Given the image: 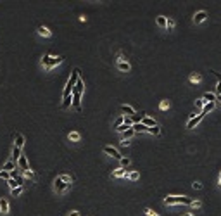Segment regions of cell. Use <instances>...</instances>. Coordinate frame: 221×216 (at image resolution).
<instances>
[{
  "mask_svg": "<svg viewBox=\"0 0 221 216\" xmlns=\"http://www.w3.org/2000/svg\"><path fill=\"white\" fill-rule=\"evenodd\" d=\"M192 199L187 197V195H167L164 197V204L166 206H180V204H185V206H190Z\"/></svg>",
  "mask_w": 221,
  "mask_h": 216,
  "instance_id": "obj_1",
  "label": "cell"
},
{
  "mask_svg": "<svg viewBox=\"0 0 221 216\" xmlns=\"http://www.w3.org/2000/svg\"><path fill=\"white\" fill-rule=\"evenodd\" d=\"M80 80V69L78 68H74L73 69V73H71V78L67 80V83H66V88H64V93H62V97H67V95H71L73 93V88H74L76 81Z\"/></svg>",
  "mask_w": 221,
  "mask_h": 216,
  "instance_id": "obj_2",
  "label": "cell"
},
{
  "mask_svg": "<svg viewBox=\"0 0 221 216\" xmlns=\"http://www.w3.org/2000/svg\"><path fill=\"white\" fill-rule=\"evenodd\" d=\"M71 185H67V183H64V182H62V180L59 178V176H57V178L54 180V190L55 192H57V194H64L66 190L69 189Z\"/></svg>",
  "mask_w": 221,
  "mask_h": 216,
  "instance_id": "obj_3",
  "label": "cell"
},
{
  "mask_svg": "<svg viewBox=\"0 0 221 216\" xmlns=\"http://www.w3.org/2000/svg\"><path fill=\"white\" fill-rule=\"evenodd\" d=\"M104 152H105V154H107V156H111V157H114V159H121V152L118 151V149H116V147H112V145H105L104 147Z\"/></svg>",
  "mask_w": 221,
  "mask_h": 216,
  "instance_id": "obj_4",
  "label": "cell"
},
{
  "mask_svg": "<svg viewBox=\"0 0 221 216\" xmlns=\"http://www.w3.org/2000/svg\"><path fill=\"white\" fill-rule=\"evenodd\" d=\"M202 119H204V116H202V114H200V113L197 114V116H195V114H194V116H192V118H190L188 121H187V128H188V130L195 128V126H197V124H199L200 121H202Z\"/></svg>",
  "mask_w": 221,
  "mask_h": 216,
  "instance_id": "obj_5",
  "label": "cell"
},
{
  "mask_svg": "<svg viewBox=\"0 0 221 216\" xmlns=\"http://www.w3.org/2000/svg\"><path fill=\"white\" fill-rule=\"evenodd\" d=\"M121 111H123V116H128V118H133V116H135L136 114V111L133 107H131V106H129V104H123V106H121Z\"/></svg>",
  "mask_w": 221,
  "mask_h": 216,
  "instance_id": "obj_6",
  "label": "cell"
},
{
  "mask_svg": "<svg viewBox=\"0 0 221 216\" xmlns=\"http://www.w3.org/2000/svg\"><path fill=\"white\" fill-rule=\"evenodd\" d=\"M14 142H16V144H14V147H17V149H21V151H22L26 138H24V135H22V133H16V135H14Z\"/></svg>",
  "mask_w": 221,
  "mask_h": 216,
  "instance_id": "obj_7",
  "label": "cell"
},
{
  "mask_svg": "<svg viewBox=\"0 0 221 216\" xmlns=\"http://www.w3.org/2000/svg\"><path fill=\"white\" fill-rule=\"evenodd\" d=\"M62 61H64V57H62V55H59V57H52V59H50V62H49V66H47V68H45V69H47V71L54 69L55 66L62 64Z\"/></svg>",
  "mask_w": 221,
  "mask_h": 216,
  "instance_id": "obj_8",
  "label": "cell"
},
{
  "mask_svg": "<svg viewBox=\"0 0 221 216\" xmlns=\"http://www.w3.org/2000/svg\"><path fill=\"white\" fill-rule=\"evenodd\" d=\"M205 19H207V12H205V11L195 12V16H194V23H195V24H200V23H204Z\"/></svg>",
  "mask_w": 221,
  "mask_h": 216,
  "instance_id": "obj_9",
  "label": "cell"
},
{
  "mask_svg": "<svg viewBox=\"0 0 221 216\" xmlns=\"http://www.w3.org/2000/svg\"><path fill=\"white\" fill-rule=\"evenodd\" d=\"M81 95H83V93L73 92V106H74L78 111H81Z\"/></svg>",
  "mask_w": 221,
  "mask_h": 216,
  "instance_id": "obj_10",
  "label": "cell"
},
{
  "mask_svg": "<svg viewBox=\"0 0 221 216\" xmlns=\"http://www.w3.org/2000/svg\"><path fill=\"white\" fill-rule=\"evenodd\" d=\"M140 123H142V124H145L147 128H152V126H156V124H157V121H156L154 118H150V116H147V114H145V116L142 118Z\"/></svg>",
  "mask_w": 221,
  "mask_h": 216,
  "instance_id": "obj_11",
  "label": "cell"
},
{
  "mask_svg": "<svg viewBox=\"0 0 221 216\" xmlns=\"http://www.w3.org/2000/svg\"><path fill=\"white\" fill-rule=\"evenodd\" d=\"M16 164H17L19 168H21L22 171H26V169H29V164H28V157L24 156V154H22V156L19 157V161H17Z\"/></svg>",
  "mask_w": 221,
  "mask_h": 216,
  "instance_id": "obj_12",
  "label": "cell"
},
{
  "mask_svg": "<svg viewBox=\"0 0 221 216\" xmlns=\"http://www.w3.org/2000/svg\"><path fill=\"white\" fill-rule=\"evenodd\" d=\"M118 69L123 71V73H128V71L131 69V66H129L128 61H119V62H118Z\"/></svg>",
  "mask_w": 221,
  "mask_h": 216,
  "instance_id": "obj_13",
  "label": "cell"
},
{
  "mask_svg": "<svg viewBox=\"0 0 221 216\" xmlns=\"http://www.w3.org/2000/svg\"><path fill=\"white\" fill-rule=\"evenodd\" d=\"M0 213H2V214H7V213H9V200L4 199V197L0 199Z\"/></svg>",
  "mask_w": 221,
  "mask_h": 216,
  "instance_id": "obj_14",
  "label": "cell"
},
{
  "mask_svg": "<svg viewBox=\"0 0 221 216\" xmlns=\"http://www.w3.org/2000/svg\"><path fill=\"white\" fill-rule=\"evenodd\" d=\"M214 107H216V102H207V104H204V107H202L200 114H202V116H205V114L211 113V111H212Z\"/></svg>",
  "mask_w": 221,
  "mask_h": 216,
  "instance_id": "obj_15",
  "label": "cell"
},
{
  "mask_svg": "<svg viewBox=\"0 0 221 216\" xmlns=\"http://www.w3.org/2000/svg\"><path fill=\"white\" fill-rule=\"evenodd\" d=\"M38 35H40V37H43V38H50V35H52V33H50V30L49 28H45V26H38Z\"/></svg>",
  "mask_w": 221,
  "mask_h": 216,
  "instance_id": "obj_16",
  "label": "cell"
},
{
  "mask_svg": "<svg viewBox=\"0 0 221 216\" xmlns=\"http://www.w3.org/2000/svg\"><path fill=\"white\" fill-rule=\"evenodd\" d=\"M21 156H22V151H21V149H17V147H12V159H11V161L17 162ZM16 166H17V164H16Z\"/></svg>",
  "mask_w": 221,
  "mask_h": 216,
  "instance_id": "obj_17",
  "label": "cell"
},
{
  "mask_svg": "<svg viewBox=\"0 0 221 216\" xmlns=\"http://www.w3.org/2000/svg\"><path fill=\"white\" fill-rule=\"evenodd\" d=\"M174 26H176V21L173 19V17H166V30L169 33L174 31Z\"/></svg>",
  "mask_w": 221,
  "mask_h": 216,
  "instance_id": "obj_18",
  "label": "cell"
},
{
  "mask_svg": "<svg viewBox=\"0 0 221 216\" xmlns=\"http://www.w3.org/2000/svg\"><path fill=\"white\" fill-rule=\"evenodd\" d=\"M71 104H73V93L67 97H62V109H69Z\"/></svg>",
  "mask_w": 221,
  "mask_h": 216,
  "instance_id": "obj_19",
  "label": "cell"
},
{
  "mask_svg": "<svg viewBox=\"0 0 221 216\" xmlns=\"http://www.w3.org/2000/svg\"><path fill=\"white\" fill-rule=\"evenodd\" d=\"M73 92H80V93L85 92V83H83V80H81V78L76 81V85H74V88H73Z\"/></svg>",
  "mask_w": 221,
  "mask_h": 216,
  "instance_id": "obj_20",
  "label": "cell"
},
{
  "mask_svg": "<svg viewBox=\"0 0 221 216\" xmlns=\"http://www.w3.org/2000/svg\"><path fill=\"white\" fill-rule=\"evenodd\" d=\"M202 100H204V104H207V102H216V93H211V92L204 93Z\"/></svg>",
  "mask_w": 221,
  "mask_h": 216,
  "instance_id": "obj_21",
  "label": "cell"
},
{
  "mask_svg": "<svg viewBox=\"0 0 221 216\" xmlns=\"http://www.w3.org/2000/svg\"><path fill=\"white\" fill-rule=\"evenodd\" d=\"M124 175H126V169L118 168V169H114L112 171V178H124Z\"/></svg>",
  "mask_w": 221,
  "mask_h": 216,
  "instance_id": "obj_22",
  "label": "cell"
},
{
  "mask_svg": "<svg viewBox=\"0 0 221 216\" xmlns=\"http://www.w3.org/2000/svg\"><path fill=\"white\" fill-rule=\"evenodd\" d=\"M133 135H135V131H133L131 128H128L124 133H121V140H131V137Z\"/></svg>",
  "mask_w": 221,
  "mask_h": 216,
  "instance_id": "obj_23",
  "label": "cell"
},
{
  "mask_svg": "<svg viewBox=\"0 0 221 216\" xmlns=\"http://www.w3.org/2000/svg\"><path fill=\"white\" fill-rule=\"evenodd\" d=\"M124 178H128V180H131V182H135V180L140 178V173H138V171H129V173H126V175H124Z\"/></svg>",
  "mask_w": 221,
  "mask_h": 216,
  "instance_id": "obj_24",
  "label": "cell"
},
{
  "mask_svg": "<svg viewBox=\"0 0 221 216\" xmlns=\"http://www.w3.org/2000/svg\"><path fill=\"white\" fill-rule=\"evenodd\" d=\"M147 133H150V135H154V137H159V135H161V126H159V124L152 126V128L147 130Z\"/></svg>",
  "mask_w": 221,
  "mask_h": 216,
  "instance_id": "obj_25",
  "label": "cell"
},
{
  "mask_svg": "<svg viewBox=\"0 0 221 216\" xmlns=\"http://www.w3.org/2000/svg\"><path fill=\"white\" fill-rule=\"evenodd\" d=\"M16 162L14 161H7L5 164H4V166H2V169H4V171H12V169H16Z\"/></svg>",
  "mask_w": 221,
  "mask_h": 216,
  "instance_id": "obj_26",
  "label": "cell"
},
{
  "mask_svg": "<svg viewBox=\"0 0 221 216\" xmlns=\"http://www.w3.org/2000/svg\"><path fill=\"white\" fill-rule=\"evenodd\" d=\"M67 138H69V140H73V142H80L81 135L78 133V131H71L69 135H67Z\"/></svg>",
  "mask_w": 221,
  "mask_h": 216,
  "instance_id": "obj_27",
  "label": "cell"
},
{
  "mask_svg": "<svg viewBox=\"0 0 221 216\" xmlns=\"http://www.w3.org/2000/svg\"><path fill=\"white\" fill-rule=\"evenodd\" d=\"M22 192H24V187H16V189H12V190H11L12 197H19Z\"/></svg>",
  "mask_w": 221,
  "mask_h": 216,
  "instance_id": "obj_28",
  "label": "cell"
},
{
  "mask_svg": "<svg viewBox=\"0 0 221 216\" xmlns=\"http://www.w3.org/2000/svg\"><path fill=\"white\" fill-rule=\"evenodd\" d=\"M156 23H157V26L159 28H166V17L164 16H157Z\"/></svg>",
  "mask_w": 221,
  "mask_h": 216,
  "instance_id": "obj_29",
  "label": "cell"
},
{
  "mask_svg": "<svg viewBox=\"0 0 221 216\" xmlns=\"http://www.w3.org/2000/svg\"><path fill=\"white\" fill-rule=\"evenodd\" d=\"M119 162H121V168H128L129 166V162H131V159H129V157H121V159H119Z\"/></svg>",
  "mask_w": 221,
  "mask_h": 216,
  "instance_id": "obj_30",
  "label": "cell"
},
{
  "mask_svg": "<svg viewBox=\"0 0 221 216\" xmlns=\"http://www.w3.org/2000/svg\"><path fill=\"white\" fill-rule=\"evenodd\" d=\"M200 80H202V76H200L199 73H195V75H190V81H192V83H199Z\"/></svg>",
  "mask_w": 221,
  "mask_h": 216,
  "instance_id": "obj_31",
  "label": "cell"
},
{
  "mask_svg": "<svg viewBox=\"0 0 221 216\" xmlns=\"http://www.w3.org/2000/svg\"><path fill=\"white\" fill-rule=\"evenodd\" d=\"M123 123H124V118H123V116H118V118H116V121H114V130L119 128Z\"/></svg>",
  "mask_w": 221,
  "mask_h": 216,
  "instance_id": "obj_32",
  "label": "cell"
},
{
  "mask_svg": "<svg viewBox=\"0 0 221 216\" xmlns=\"http://www.w3.org/2000/svg\"><path fill=\"white\" fill-rule=\"evenodd\" d=\"M190 207H192V209H200V207H202V202H200V200H192V202H190Z\"/></svg>",
  "mask_w": 221,
  "mask_h": 216,
  "instance_id": "obj_33",
  "label": "cell"
},
{
  "mask_svg": "<svg viewBox=\"0 0 221 216\" xmlns=\"http://www.w3.org/2000/svg\"><path fill=\"white\" fill-rule=\"evenodd\" d=\"M50 59H52V55H49V54H45L42 57V64L45 66V68H47V66H49V62H50Z\"/></svg>",
  "mask_w": 221,
  "mask_h": 216,
  "instance_id": "obj_34",
  "label": "cell"
},
{
  "mask_svg": "<svg viewBox=\"0 0 221 216\" xmlns=\"http://www.w3.org/2000/svg\"><path fill=\"white\" fill-rule=\"evenodd\" d=\"M143 116H145V113L135 114V116H133V118H131V121H133V123H140V121H142V118H143Z\"/></svg>",
  "mask_w": 221,
  "mask_h": 216,
  "instance_id": "obj_35",
  "label": "cell"
},
{
  "mask_svg": "<svg viewBox=\"0 0 221 216\" xmlns=\"http://www.w3.org/2000/svg\"><path fill=\"white\" fill-rule=\"evenodd\" d=\"M22 175L26 176V178H29V180H35L36 176H35V173L31 171V169H26V171H22Z\"/></svg>",
  "mask_w": 221,
  "mask_h": 216,
  "instance_id": "obj_36",
  "label": "cell"
},
{
  "mask_svg": "<svg viewBox=\"0 0 221 216\" xmlns=\"http://www.w3.org/2000/svg\"><path fill=\"white\" fill-rule=\"evenodd\" d=\"M159 107L162 109V111H166V109L171 107V104H169V100H161V104H159Z\"/></svg>",
  "mask_w": 221,
  "mask_h": 216,
  "instance_id": "obj_37",
  "label": "cell"
},
{
  "mask_svg": "<svg viewBox=\"0 0 221 216\" xmlns=\"http://www.w3.org/2000/svg\"><path fill=\"white\" fill-rule=\"evenodd\" d=\"M59 178L62 180V182H64V183H67V185H71V182H73V178H71L69 175H60Z\"/></svg>",
  "mask_w": 221,
  "mask_h": 216,
  "instance_id": "obj_38",
  "label": "cell"
},
{
  "mask_svg": "<svg viewBox=\"0 0 221 216\" xmlns=\"http://www.w3.org/2000/svg\"><path fill=\"white\" fill-rule=\"evenodd\" d=\"M7 183H9V187H11V190L16 189V187H19V185L16 183V180H14V178H9V180H7Z\"/></svg>",
  "mask_w": 221,
  "mask_h": 216,
  "instance_id": "obj_39",
  "label": "cell"
},
{
  "mask_svg": "<svg viewBox=\"0 0 221 216\" xmlns=\"http://www.w3.org/2000/svg\"><path fill=\"white\" fill-rule=\"evenodd\" d=\"M195 107L202 111V107H204V100H202V99H197V100H195Z\"/></svg>",
  "mask_w": 221,
  "mask_h": 216,
  "instance_id": "obj_40",
  "label": "cell"
},
{
  "mask_svg": "<svg viewBox=\"0 0 221 216\" xmlns=\"http://www.w3.org/2000/svg\"><path fill=\"white\" fill-rule=\"evenodd\" d=\"M0 178L9 180V178H11V175H9V171H4V169H2V171H0Z\"/></svg>",
  "mask_w": 221,
  "mask_h": 216,
  "instance_id": "obj_41",
  "label": "cell"
},
{
  "mask_svg": "<svg viewBox=\"0 0 221 216\" xmlns=\"http://www.w3.org/2000/svg\"><path fill=\"white\" fill-rule=\"evenodd\" d=\"M143 211H145V214H147V216H161V214H157V213H154L152 209H149V207H145Z\"/></svg>",
  "mask_w": 221,
  "mask_h": 216,
  "instance_id": "obj_42",
  "label": "cell"
},
{
  "mask_svg": "<svg viewBox=\"0 0 221 216\" xmlns=\"http://www.w3.org/2000/svg\"><path fill=\"white\" fill-rule=\"evenodd\" d=\"M9 175H11V178H16V176H19V169H12V171H9Z\"/></svg>",
  "mask_w": 221,
  "mask_h": 216,
  "instance_id": "obj_43",
  "label": "cell"
},
{
  "mask_svg": "<svg viewBox=\"0 0 221 216\" xmlns=\"http://www.w3.org/2000/svg\"><path fill=\"white\" fill-rule=\"evenodd\" d=\"M192 187H194L195 190H200V189H202V183H199V182H194V183H192Z\"/></svg>",
  "mask_w": 221,
  "mask_h": 216,
  "instance_id": "obj_44",
  "label": "cell"
},
{
  "mask_svg": "<svg viewBox=\"0 0 221 216\" xmlns=\"http://www.w3.org/2000/svg\"><path fill=\"white\" fill-rule=\"evenodd\" d=\"M216 95H221V81H218L216 85Z\"/></svg>",
  "mask_w": 221,
  "mask_h": 216,
  "instance_id": "obj_45",
  "label": "cell"
},
{
  "mask_svg": "<svg viewBox=\"0 0 221 216\" xmlns=\"http://www.w3.org/2000/svg\"><path fill=\"white\" fill-rule=\"evenodd\" d=\"M129 144H131V140H121V145L123 147H128Z\"/></svg>",
  "mask_w": 221,
  "mask_h": 216,
  "instance_id": "obj_46",
  "label": "cell"
},
{
  "mask_svg": "<svg viewBox=\"0 0 221 216\" xmlns=\"http://www.w3.org/2000/svg\"><path fill=\"white\" fill-rule=\"evenodd\" d=\"M69 216H81V214H80V211H71Z\"/></svg>",
  "mask_w": 221,
  "mask_h": 216,
  "instance_id": "obj_47",
  "label": "cell"
},
{
  "mask_svg": "<svg viewBox=\"0 0 221 216\" xmlns=\"http://www.w3.org/2000/svg\"><path fill=\"white\" fill-rule=\"evenodd\" d=\"M216 100H218V102L221 104V95H216Z\"/></svg>",
  "mask_w": 221,
  "mask_h": 216,
  "instance_id": "obj_48",
  "label": "cell"
},
{
  "mask_svg": "<svg viewBox=\"0 0 221 216\" xmlns=\"http://www.w3.org/2000/svg\"><path fill=\"white\" fill-rule=\"evenodd\" d=\"M218 183H219V187H221V173H219V178H218Z\"/></svg>",
  "mask_w": 221,
  "mask_h": 216,
  "instance_id": "obj_49",
  "label": "cell"
},
{
  "mask_svg": "<svg viewBox=\"0 0 221 216\" xmlns=\"http://www.w3.org/2000/svg\"><path fill=\"white\" fill-rule=\"evenodd\" d=\"M183 216H194V214H192V213H187V214H183Z\"/></svg>",
  "mask_w": 221,
  "mask_h": 216,
  "instance_id": "obj_50",
  "label": "cell"
},
{
  "mask_svg": "<svg viewBox=\"0 0 221 216\" xmlns=\"http://www.w3.org/2000/svg\"><path fill=\"white\" fill-rule=\"evenodd\" d=\"M0 171H2V168H0Z\"/></svg>",
  "mask_w": 221,
  "mask_h": 216,
  "instance_id": "obj_51",
  "label": "cell"
}]
</instances>
